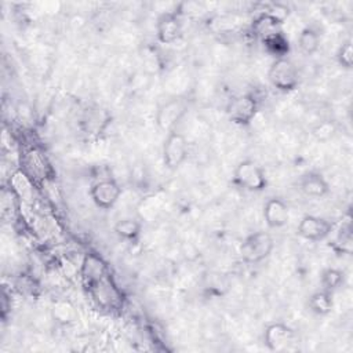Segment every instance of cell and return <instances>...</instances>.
I'll use <instances>...</instances> for the list:
<instances>
[{
  "instance_id": "9c48e42d",
  "label": "cell",
  "mask_w": 353,
  "mask_h": 353,
  "mask_svg": "<svg viewBox=\"0 0 353 353\" xmlns=\"http://www.w3.org/2000/svg\"><path fill=\"white\" fill-rule=\"evenodd\" d=\"M332 230H334V222L312 214L302 216V219L296 226V233L302 239L309 241L325 240L332 233Z\"/></svg>"
},
{
  "instance_id": "d6986e66",
  "label": "cell",
  "mask_w": 353,
  "mask_h": 353,
  "mask_svg": "<svg viewBox=\"0 0 353 353\" xmlns=\"http://www.w3.org/2000/svg\"><path fill=\"white\" fill-rule=\"evenodd\" d=\"M345 283V273L338 268H325L320 274V284L323 290H327L334 294Z\"/></svg>"
},
{
  "instance_id": "52a82bcc",
  "label": "cell",
  "mask_w": 353,
  "mask_h": 353,
  "mask_svg": "<svg viewBox=\"0 0 353 353\" xmlns=\"http://www.w3.org/2000/svg\"><path fill=\"white\" fill-rule=\"evenodd\" d=\"M258 112V101L252 94H240L233 97L228 106L226 114L237 125H248Z\"/></svg>"
},
{
  "instance_id": "277c9868",
  "label": "cell",
  "mask_w": 353,
  "mask_h": 353,
  "mask_svg": "<svg viewBox=\"0 0 353 353\" xmlns=\"http://www.w3.org/2000/svg\"><path fill=\"white\" fill-rule=\"evenodd\" d=\"M274 247V240L270 233L265 230L254 232L248 234L241 245H240V255L245 263H259L266 259Z\"/></svg>"
},
{
  "instance_id": "30bf717a",
  "label": "cell",
  "mask_w": 353,
  "mask_h": 353,
  "mask_svg": "<svg viewBox=\"0 0 353 353\" xmlns=\"http://www.w3.org/2000/svg\"><path fill=\"white\" fill-rule=\"evenodd\" d=\"M121 194V188L120 185L112 179H99L94 182L90 188V197L92 203L102 210H110L114 207V204L119 201Z\"/></svg>"
},
{
  "instance_id": "7402d4cb",
  "label": "cell",
  "mask_w": 353,
  "mask_h": 353,
  "mask_svg": "<svg viewBox=\"0 0 353 353\" xmlns=\"http://www.w3.org/2000/svg\"><path fill=\"white\" fill-rule=\"evenodd\" d=\"M336 62L339 66L345 69H352L353 68V48H352V40H345L338 51H336Z\"/></svg>"
},
{
  "instance_id": "7a4b0ae2",
  "label": "cell",
  "mask_w": 353,
  "mask_h": 353,
  "mask_svg": "<svg viewBox=\"0 0 353 353\" xmlns=\"http://www.w3.org/2000/svg\"><path fill=\"white\" fill-rule=\"evenodd\" d=\"M268 80L280 92H291L298 87L299 73L290 58H276L268 70Z\"/></svg>"
},
{
  "instance_id": "ba28073f",
  "label": "cell",
  "mask_w": 353,
  "mask_h": 353,
  "mask_svg": "<svg viewBox=\"0 0 353 353\" xmlns=\"http://www.w3.org/2000/svg\"><path fill=\"white\" fill-rule=\"evenodd\" d=\"M295 331L285 323L274 321L263 331V343L270 352H284L295 341Z\"/></svg>"
},
{
  "instance_id": "3957f363",
  "label": "cell",
  "mask_w": 353,
  "mask_h": 353,
  "mask_svg": "<svg viewBox=\"0 0 353 353\" xmlns=\"http://www.w3.org/2000/svg\"><path fill=\"white\" fill-rule=\"evenodd\" d=\"M233 183L248 192H262L268 186L263 168L254 160H241L233 172Z\"/></svg>"
},
{
  "instance_id": "2e32d148",
  "label": "cell",
  "mask_w": 353,
  "mask_h": 353,
  "mask_svg": "<svg viewBox=\"0 0 353 353\" xmlns=\"http://www.w3.org/2000/svg\"><path fill=\"white\" fill-rule=\"evenodd\" d=\"M296 41H298L299 50L305 55H313L320 47L321 36H320L319 30L314 29L313 26H306L299 32Z\"/></svg>"
},
{
  "instance_id": "8fae6325",
  "label": "cell",
  "mask_w": 353,
  "mask_h": 353,
  "mask_svg": "<svg viewBox=\"0 0 353 353\" xmlns=\"http://www.w3.org/2000/svg\"><path fill=\"white\" fill-rule=\"evenodd\" d=\"M252 33L254 36L262 43H268L281 34H284L283 30V19L274 15L272 11H263L258 14L252 21Z\"/></svg>"
},
{
  "instance_id": "8992f818",
  "label": "cell",
  "mask_w": 353,
  "mask_h": 353,
  "mask_svg": "<svg viewBox=\"0 0 353 353\" xmlns=\"http://www.w3.org/2000/svg\"><path fill=\"white\" fill-rule=\"evenodd\" d=\"M188 112V102L185 98H171L161 103L156 112V124L160 131L171 132L175 131L178 123L183 119Z\"/></svg>"
},
{
  "instance_id": "e0dca14e",
  "label": "cell",
  "mask_w": 353,
  "mask_h": 353,
  "mask_svg": "<svg viewBox=\"0 0 353 353\" xmlns=\"http://www.w3.org/2000/svg\"><path fill=\"white\" fill-rule=\"evenodd\" d=\"M113 229L120 239L125 241H135L141 236L142 225L134 218H123L116 222Z\"/></svg>"
},
{
  "instance_id": "5b68a950",
  "label": "cell",
  "mask_w": 353,
  "mask_h": 353,
  "mask_svg": "<svg viewBox=\"0 0 353 353\" xmlns=\"http://www.w3.org/2000/svg\"><path fill=\"white\" fill-rule=\"evenodd\" d=\"M189 154V146L185 135L178 131H171L165 135L161 149L163 164L167 170L175 171L178 170Z\"/></svg>"
},
{
  "instance_id": "ffe728a7",
  "label": "cell",
  "mask_w": 353,
  "mask_h": 353,
  "mask_svg": "<svg viewBox=\"0 0 353 353\" xmlns=\"http://www.w3.org/2000/svg\"><path fill=\"white\" fill-rule=\"evenodd\" d=\"M334 248L342 254L352 252V226H350L349 221L345 225H342L341 229L338 230V234H336V239L334 243Z\"/></svg>"
},
{
  "instance_id": "6da1fadb",
  "label": "cell",
  "mask_w": 353,
  "mask_h": 353,
  "mask_svg": "<svg viewBox=\"0 0 353 353\" xmlns=\"http://www.w3.org/2000/svg\"><path fill=\"white\" fill-rule=\"evenodd\" d=\"M87 292L90 294L91 299L97 303L98 307L113 312L119 310L123 306V295L121 291L117 288L110 270L99 277H95L90 281L83 283Z\"/></svg>"
},
{
  "instance_id": "ac0fdd59",
  "label": "cell",
  "mask_w": 353,
  "mask_h": 353,
  "mask_svg": "<svg viewBox=\"0 0 353 353\" xmlns=\"http://www.w3.org/2000/svg\"><path fill=\"white\" fill-rule=\"evenodd\" d=\"M51 316L58 324L66 325L76 320L77 312L69 301H57L51 307Z\"/></svg>"
},
{
  "instance_id": "44dd1931",
  "label": "cell",
  "mask_w": 353,
  "mask_h": 353,
  "mask_svg": "<svg viewBox=\"0 0 353 353\" xmlns=\"http://www.w3.org/2000/svg\"><path fill=\"white\" fill-rule=\"evenodd\" d=\"M335 134H336V125L332 120H323V121L317 123L312 130V135L319 142H327Z\"/></svg>"
},
{
  "instance_id": "4fadbf2b",
  "label": "cell",
  "mask_w": 353,
  "mask_h": 353,
  "mask_svg": "<svg viewBox=\"0 0 353 353\" xmlns=\"http://www.w3.org/2000/svg\"><path fill=\"white\" fill-rule=\"evenodd\" d=\"M263 219L270 229H280L290 221V208L279 197L269 199L263 205Z\"/></svg>"
},
{
  "instance_id": "9a60e30c",
  "label": "cell",
  "mask_w": 353,
  "mask_h": 353,
  "mask_svg": "<svg viewBox=\"0 0 353 353\" xmlns=\"http://www.w3.org/2000/svg\"><path fill=\"white\" fill-rule=\"evenodd\" d=\"M307 306H309V310L317 316L328 314L334 306L332 292L323 288L313 292L307 301Z\"/></svg>"
},
{
  "instance_id": "5bb4252c",
  "label": "cell",
  "mask_w": 353,
  "mask_h": 353,
  "mask_svg": "<svg viewBox=\"0 0 353 353\" xmlns=\"http://www.w3.org/2000/svg\"><path fill=\"white\" fill-rule=\"evenodd\" d=\"M298 185L301 192L305 196L313 197V199H320L330 192V185L327 179L320 172H316V171L305 172L299 178Z\"/></svg>"
},
{
  "instance_id": "7c38bea8",
  "label": "cell",
  "mask_w": 353,
  "mask_h": 353,
  "mask_svg": "<svg viewBox=\"0 0 353 353\" xmlns=\"http://www.w3.org/2000/svg\"><path fill=\"white\" fill-rule=\"evenodd\" d=\"M182 21L176 11H165L157 17L156 36L161 44H174L182 37Z\"/></svg>"
}]
</instances>
